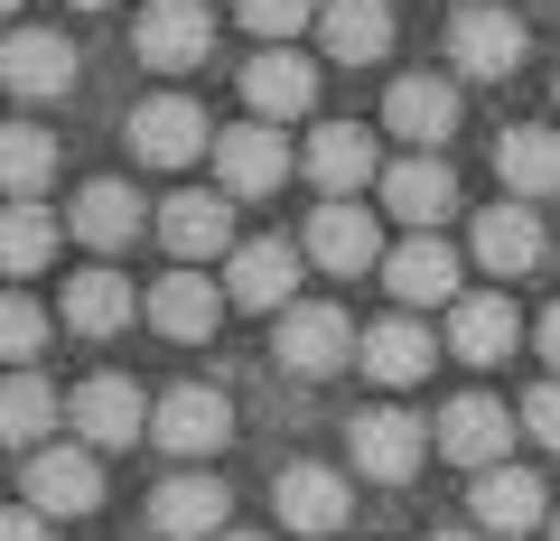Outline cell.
I'll return each mask as SVG.
<instances>
[{"label":"cell","mask_w":560,"mask_h":541,"mask_svg":"<svg viewBox=\"0 0 560 541\" xmlns=\"http://www.w3.org/2000/svg\"><path fill=\"white\" fill-rule=\"evenodd\" d=\"M551 541H560V514H551Z\"/></svg>","instance_id":"b9f144b4"},{"label":"cell","mask_w":560,"mask_h":541,"mask_svg":"<svg viewBox=\"0 0 560 541\" xmlns=\"http://www.w3.org/2000/svg\"><path fill=\"white\" fill-rule=\"evenodd\" d=\"M234 10H243V28H253L261 47H290V38L327 10V0H234Z\"/></svg>","instance_id":"836d02e7"},{"label":"cell","mask_w":560,"mask_h":541,"mask_svg":"<svg viewBox=\"0 0 560 541\" xmlns=\"http://www.w3.org/2000/svg\"><path fill=\"white\" fill-rule=\"evenodd\" d=\"M318 47L337 66H383L393 57V10H383V0H327L318 10Z\"/></svg>","instance_id":"d4e9b609"},{"label":"cell","mask_w":560,"mask_h":541,"mask_svg":"<svg viewBox=\"0 0 560 541\" xmlns=\"http://www.w3.org/2000/svg\"><path fill=\"white\" fill-rule=\"evenodd\" d=\"M541 252H551V234H541L533 205H486V215H477V261L495 271V281H523V271H541Z\"/></svg>","instance_id":"603a6c76"},{"label":"cell","mask_w":560,"mask_h":541,"mask_svg":"<svg viewBox=\"0 0 560 541\" xmlns=\"http://www.w3.org/2000/svg\"><path fill=\"white\" fill-rule=\"evenodd\" d=\"M224 308H234V290L206 281V271H187V261L150 290V327H160V337H178V345H206V337L224 327Z\"/></svg>","instance_id":"30bf717a"},{"label":"cell","mask_w":560,"mask_h":541,"mask_svg":"<svg viewBox=\"0 0 560 541\" xmlns=\"http://www.w3.org/2000/svg\"><path fill=\"white\" fill-rule=\"evenodd\" d=\"M66 224H75V243H94V252H121V243L140 234V197H131L121 178H94V187L75 197V215H66Z\"/></svg>","instance_id":"4316f807"},{"label":"cell","mask_w":560,"mask_h":541,"mask_svg":"<svg viewBox=\"0 0 560 541\" xmlns=\"http://www.w3.org/2000/svg\"><path fill=\"white\" fill-rule=\"evenodd\" d=\"M224 290H234V308H300L290 290H300V243H280V234H253L234 261H224Z\"/></svg>","instance_id":"8fae6325"},{"label":"cell","mask_w":560,"mask_h":541,"mask_svg":"<svg viewBox=\"0 0 560 541\" xmlns=\"http://www.w3.org/2000/svg\"><path fill=\"white\" fill-rule=\"evenodd\" d=\"M47 168H57V141L20 121V131H10V150H0V178H10V205H20V197H38V178H47Z\"/></svg>","instance_id":"d6a6232c"},{"label":"cell","mask_w":560,"mask_h":541,"mask_svg":"<svg viewBox=\"0 0 560 541\" xmlns=\"http://www.w3.org/2000/svg\"><path fill=\"white\" fill-rule=\"evenodd\" d=\"M514 345H523V318H514L504 290H467V299L448 308V355L458 364H504Z\"/></svg>","instance_id":"44dd1931"},{"label":"cell","mask_w":560,"mask_h":541,"mask_svg":"<svg viewBox=\"0 0 560 541\" xmlns=\"http://www.w3.org/2000/svg\"><path fill=\"white\" fill-rule=\"evenodd\" d=\"M467 514H477V532H504V541H514V532H533L541 514H560V504L541 495L533 467H486V477L467 485Z\"/></svg>","instance_id":"e0dca14e"},{"label":"cell","mask_w":560,"mask_h":541,"mask_svg":"<svg viewBox=\"0 0 560 541\" xmlns=\"http://www.w3.org/2000/svg\"><path fill=\"white\" fill-rule=\"evenodd\" d=\"M448 57H458V75L504 84V75L523 66V20H514V10H458V28H448Z\"/></svg>","instance_id":"ffe728a7"},{"label":"cell","mask_w":560,"mask_h":541,"mask_svg":"<svg viewBox=\"0 0 560 541\" xmlns=\"http://www.w3.org/2000/svg\"><path fill=\"white\" fill-rule=\"evenodd\" d=\"M160 243L187 261V271L215 261V252H243V243H234V197H224V187H215V197H206V187L168 197V205H160Z\"/></svg>","instance_id":"9c48e42d"},{"label":"cell","mask_w":560,"mask_h":541,"mask_svg":"<svg viewBox=\"0 0 560 541\" xmlns=\"http://www.w3.org/2000/svg\"><path fill=\"white\" fill-rule=\"evenodd\" d=\"M271 514H280V532L327 541L346 514H355V495H346L337 467H280V477H271Z\"/></svg>","instance_id":"ba28073f"},{"label":"cell","mask_w":560,"mask_h":541,"mask_svg":"<svg viewBox=\"0 0 560 541\" xmlns=\"http://www.w3.org/2000/svg\"><path fill=\"white\" fill-rule=\"evenodd\" d=\"M541 364H560V308H541Z\"/></svg>","instance_id":"74e56055"},{"label":"cell","mask_w":560,"mask_h":541,"mask_svg":"<svg viewBox=\"0 0 560 541\" xmlns=\"http://www.w3.org/2000/svg\"><path fill=\"white\" fill-rule=\"evenodd\" d=\"M197 150H215V131H206V113L187 94H150L131 113V160H150V168H187Z\"/></svg>","instance_id":"52a82bcc"},{"label":"cell","mask_w":560,"mask_h":541,"mask_svg":"<svg viewBox=\"0 0 560 541\" xmlns=\"http://www.w3.org/2000/svg\"><path fill=\"white\" fill-rule=\"evenodd\" d=\"M430 541H477V532H430Z\"/></svg>","instance_id":"f35d334b"},{"label":"cell","mask_w":560,"mask_h":541,"mask_svg":"<svg viewBox=\"0 0 560 541\" xmlns=\"http://www.w3.org/2000/svg\"><path fill=\"white\" fill-rule=\"evenodd\" d=\"M0 75H10V94H20V103H47V94H66V84H75V47H66L57 28H10Z\"/></svg>","instance_id":"cb8c5ba5"},{"label":"cell","mask_w":560,"mask_h":541,"mask_svg":"<svg viewBox=\"0 0 560 541\" xmlns=\"http://www.w3.org/2000/svg\"><path fill=\"white\" fill-rule=\"evenodd\" d=\"M383 290H393L401 308H458V252H448L440 234H411V243H393V261H383Z\"/></svg>","instance_id":"d6986e66"},{"label":"cell","mask_w":560,"mask_h":541,"mask_svg":"<svg viewBox=\"0 0 560 541\" xmlns=\"http://www.w3.org/2000/svg\"><path fill=\"white\" fill-rule=\"evenodd\" d=\"M47 252H57V215H47L38 197H20V205H10V224H0V261H10V271L28 281Z\"/></svg>","instance_id":"4dcf8cb0"},{"label":"cell","mask_w":560,"mask_h":541,"mask_svg":"<svg viewBox=\"0 0 560 541\" xmlns=\"http://www.w3.org/2000/svg\"><path fill=\"white\" fill-rule=\"evenodd\" d=\"M0 345H10V374H20V364L47 345V308H38V299H10V318H0Z\"/></svg>","instance_id":"e575fe53"},{"label":"cell","mask_w":560,"mask_h":541,"mask_svg":"<svg viewBox=\"0 0 560 541\" xmlns=\"http://www.w3.org/2000/svg\"><path fill=\"white\" fill-rule=\"evenodd\" d=\"M150 421H160V411L140 401L131 374H94V383L75 392V439H84V448H131Z\"/></svg>","instance_id":"7c38bea8"},{"label":"cell","mask_w":560,"mask_h":541,"mask_svg":"<svg viewBox=\"0 0 560 541\" xmlns=\"http://www.w3.org/2000/svg\"><path fill=\"white\" fill-rule=\"evenodd\" d=\"M66 327H75V337L131 327V281H121V271H75V281H66Z\"/></svg>","instance_id":"f1b7e54d"},{"label":"cell","mask_w":560,"mask_h":541,"mask_svg":"<svg viewBox=\"0 0 560 541\" xmlns=\"http://www.w3.org/2000/svg\"><path fill=\"white\" fill-rule=\"evenodd\" d=\"M308 261H318V271H337V281H355V271H383V224L364 215L355 197H327L318 215H308Z\"/></svg>","instance_id":"5b68a950"},{"label":"cell","mask_w":560,"mask_h":541,"mask_svg":"<svg viewBox=\"0 0 560 541\" xmlns=\"http://www.w3.org/2000/svg\"><path fill=\"white\" fill-rule=\"evenodd\" d=\"M0 541H47V514H38V504H28V514H10V532H0Z\"/></svg>","instance_id":"8d00e7d4"},{"label":"cell","mask_w":560,"mask_h":541,"mask_svg":"<svg viewBox=\"0 0 560 541\" xmlns=\"http://www.w3.org/2000/svg\"><path fill=\"white\" fill-rule=\"evenodd\" d=\"M523 430H533L541 448H560V374H551V383H533V401H523Z\"/></svg>","instance_id":"d590c367"},{"label":"cell","mask_w":560,"mask_h":541,"mask_svg":"<svg viewBox=\"0 0 560 541\" xmlns=\"http://www.w3.org/2000/svg\"><path fill=\"white\" fill-rule=\"evenodd\" d=\"M346 439H355V477H374V485H411L420 458L440 448V430H420L411 411H364Z\"/></svg>","instance_id":"277c9868"},{"label":"cell","mask_w":560,"mask_h":541,"mask_svg":"<svg viewBox=\"0 0 560 541\" xmlns=\"http://www.w3.org/2000/svg\"><path fill=\"white\" fill-rule=\"evenodd\" d=\"M504 439H514V411H504L495 392H458L440 411V458H458V467H504Z\"/></svg>","instance_id":"5bb4252c"},{"label":"cell","mask_w":560,"mask_h":541,"mask_svg":"<svg viewBox=\"0 0 560 541\" xmlns=\"http://www.w3.org/2000/svg\"><path fill=\"white\" fill-rule=\"evenodd\" d=\"M495 168H504L514 197H551V187H560V131H541V121L504 131V141H495Z\"/></svg>","instance_id":"83f0119b"},{"label":"cell","mask_w":560,"mask_h":541,"mask_svg":"<svg viewBox=\"0 0 560 541\" xmlns=\"http://www.w3.org/2000/svg\"><path fill=\"white\" fill-rule=\"evenodd\" d=\"M308 178H318L327 197H355V187L374 178V141H364L355 121H327V131H308Z\"/></svg>","instance_id":"484cf974"},{"label":"cell","mask_w":560,"mask_h":541,"mask_svg":"<svg viewBox=\"0 0 560 541\" xmlns=\"http://www.w3.org/2000/svg\"><path fill=\"white\" fill-rule=\"evenodd\" d=\"M75 10H103V0H75Z\"/></svg>","instance_id":"60d3db41"},{"label":"cell","mask_w":560,"mask_h":541,"mask_svg":"<svg viewBox=\"0 0 560 541\" xmlns=\"http://www.w3.org/2000/svg\"><path fill=\"white\" fill-rule=\"evenodd\" d=\"M383 131H393V141H411V150H440L448 131H458V84L401 75L393 94H383Z\"/></svg>","instance_id":"ac0fdd59"},{"label":"cell","mask_w":560,"mask_h":541,"mask_svg":"<svg viewBox=\"0 0 560 541\" xmlns=\"http://www.w3.org/2000/svg\"><path fill=\"white\" fill-rule=\"evenodd\" d=\"M0 430H10V439H20V448H38L47 430H57V392H47V383L28 374V364H20V374H10V401H0Z\"/></svg>","instance_id":"1f68e13d"},{"label":"cell","mask_w":560,"mask_h":541,"mask_svg":"<svg viewBox=\"0 0 560 541\" xmlns=\"http://www.w3.org/2000/svg\"><path fill=\"white\" fill-rule=\"evenodd\" d=\"M224 541H261V532H224Z\"/></svg>","instance_id":"ab89813d"},{"label":"cell","mask_w":560,"mask_h":541,"mask_svg":"<svg viewBox=\"0 0 560 541\" xmlns=\"http://www.w3.org/2000/svg\"><path fill=\"white\" fill-rule=\"evenodd\" d=\"M28 504H38V514H94L103 504V467H94V448H28Z\"/></svg>","instance_id":"4fadbf2b"},{"label":"cell","mask_w":560,"mask_h":541,"mask_svg":"<svg viewBox=\"0 0 560 541\" xmlns=\"http://www.w3.org/2000/svg\"><path fill=\"white\" fill-rule=\"evenodd\" d=\"M383 215H401L411 234H440V224L458 215V168H448L440 150L393 160V168H383Z\"/></svg>","instance_id":"7a4b0ae2"},{"label":"cell","mask_w":560,"mask_h":541,"mask_svg":"<svg viewBox=\"0 0 560 541\" xmlns=\"http://www.w3.org/2000/svg\"><path fill=\"white\" fill-rule=\"evenodd\" d=\"M224 514H234V495H224L215 477H168L160 495H150L160 541H224Z\"/></svg>","instance_id":"7402d4cb"},{"label":"cell","mask_w":560,"mask_h":541,"mask_svg":"<svg viewBox=\"0 0 560 541\" xmlns=\"http://www.w3.org/2000/svg\"><path fill=\"white\" fill-rule=\"evenodd\" d=\"M215 178H224V197H271V187L290 178L280 131H271V121H234V131H215Z\"/></svg>","instance_id":"2e32d148"},{"label":"cell","mask_w":560,"mask_h":541,"mask_svg":"<svg viewBox=\"0 0 560 541\" xmlns=\"http://www.w3.org/2000/svg\"><path fill=\"white\" fill-rule=\"evenodd\" d=\"M364 374H374V383H393V392H401V383H420V374H430V337H420L411 318L364 327Z\"/></svg>","instance_id":"f546056e"},{"label":"cell","mask_w":560,"mask_h":541,"mask_svg":"<svg viewBox=\"0 0 560 541\" xmlns=\"http://www.w3.org/2000/svg\"><path fill=\"white\" fill-rule=\"evenodd\" d=\"M140 66H160V75H187V66H206V47H215V20H206V0H150L131 28Z\"/></svg>","instance_id":"8992f818"},{"label":"cell","mask_w":560,"mask_h":541,"mask_svg":"<svg viewBox=\"0 0 560 541\" xmlns=\"http://www.w3.org/2000/svg\"><path fill=\"white\" fill-rule=\"evenodd\" d=\"M355 355H364V337H355V318H346V308H327V299L280 308V327H271V364H290V374L327 383V374H346Z\"/></svg>","instance_id":"6da1fadb"},{"label":"cell","mask_w":560,"mask_h":541,"mask_svg":"<svg viewBox=\"0 0 560 541\" xmlns=\"http://www.w3.org/2000/svg\"><path fill=\"white\" fill-rule=\"evenodd\" d=\"M243 103H253V121H300L308 103H318V66H308L300 47H261V57L243 66Z\"/></svg>","instance_id":"9a60e30c"},{"label":"cell","mask_w":560,"mask_h":541,"mask_svg":"<svg viewBox=\"0 0 560 541\" xmlns=\"http://www.w3.org/2000/svg\"><path fill=\"white\" fill-rule=\"evenodd\" d=\"M150 439H160L168 458H215V448H234V401H224L215 383H178V392L160 401Z\"/></svg>","instance_id":"3957f363"}]
</instances>
